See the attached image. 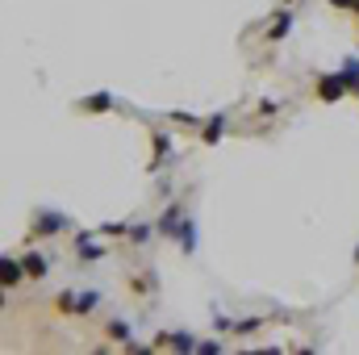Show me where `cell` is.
I'll return each mask as SVG.
<instances>
[{
	"mask_svg": "<svg viewBox=\"0 0 359 355\" xmlns=\"http://www.w3.org/2000/svg\"><path fill=\"white\" fill-rule=\"evenodd\" d=\"M347 88H351V84H347V76H326V80L318 84V96H322V100H338Z\"/></svg>",
	"mask_w": 359,
	"mask_h": 355,
	"instance_id": "6da1fadb",
	"label": "cell"
},
{
	"mask_svg": "<svg viewBox=\"0 0 359 355\" xmlns=\"http://www.w3.org/2000/svg\"><path fill=\"white\" fill-rule=\"evenodd\" d=\"M0 268H5V288H13V284L21 280V264H17V260H5Z\"/></svg>",
	"mask_w": 359,
	"mask_h": 355,
	"instance_id": "7a4b0ae2",
	"label": "cell"
},
{
	"mask_svg": "<svg viewBox=\"0 0 359 355\" xmlns=\"http://www.w3.org/2000/svg\"><path fill=\"white\" fill-rule=\"evenodd\" d=\"M25 272H30V276H42V272H46L42 255H25Z\"/></svg>",
	"mask_w": 359,
	"mask_h": 355,
	"instance_id": "3957f363",
	"label": "cell"
},
{
	"mask_svg": "<svg viewBox=\"0 0 359 355\" xmlns=\"http://www.w3.org/2000/svg\"><path fill=\"white\" fill-rule=\"evenodd\" d=\"M222 138V117H213L209 126H205V142H218Z\"/></svg>",
	"mask_w": 359,
	"mask_h": 355,
	"instance_id": "277c9868",
	"label": "cell"
},
{
	"mask_svg": "<svg viewBox=\"0 0 359 355\" xmlns=\"http://www.w3.org/2000/svg\"><path fill=\"white\" fill-rule=\"evenodd\" d=\"M63 226V218H42L38 226H34V234H46V230H59Z\"/></svg>",
	"mask_w": 359,
	"mask_h": 355,
	"instance_id": "5b68a950",
	"label": "cell"
},
{
	"mask_svg": "<svg viewBox=\"0 0 359 355\" xmlns=\"http://www.w3.org/2000/svg\"><path fill=\"white\" fill-rule=\"evenodd\" d=\"M84 109H109V96H105V92H100V96H88Z\"/></svg>",
	"mask_w": 359,
	"mask_h": 355,
	"instance_id": "8992f818",
	"label": "cell"
},
{
	"mask_svg": "<svg viewBox=\"0 0 359 355\" xmlns=\"http://www.w3.org/2000/svg\"><path fill=\"white\" fill-rule=\"evenodd\" d=\"M288 25H292V21H288V17H280V21L272 25V34H268V38H284V34H288Z\"/></svg>",
	"mask_w": 359,
	"mask_h": 355,
	"instance_id": "52a82bcc",
	"label": "cell"
},
{
	"mask_svg": "<svg viewBox=\"0 0 359 355\" xmlns=\"http://www.w3.org/2000/svg\"><path fill=\"white\" fill-rule=\"evenodd\" d=\"M334 5H338V9H355V13H359V0H334Z\"/></svg>",
	"mask_w": 359,
	"mask_h": 355,
	"instance_id": "ba28073f",
	"label": "cell"
}]
</instances>
